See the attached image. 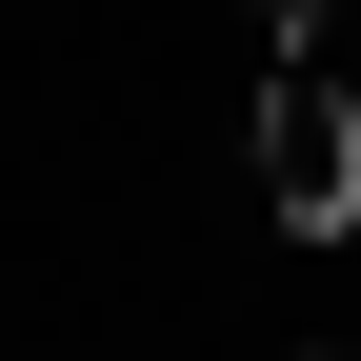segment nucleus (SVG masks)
Returning a JSON list of instances; mask_svg holds the SVG:
<instances>
[{
	"label": "nucleus",
	"mask_w": 361,
	"mask_h": 361,
	"mask_svg": "<svg viewBox=\"0 0 361 361\" xmlns=\"http://www.w3.org/2000/svg\"><path fill=\"white\" fill-rule=\"evenodd\" d=\"M261 221L281 241H341L361 221V80H281L261 101Z\"/></svg>",
	"instance_id": "nucleus-1"
},
{
	"label": "nucleus",
	"mask_w": 361,
	"mask_h": 361,
	"mask_svg": "<svg viewBox=\"0 0 361 361\" xmlns=\"http://www.w3.org/2000/svg\"><path fill=\"white\" fill-rule=\"evenodd\" d=\"M322 20H341V0H241V40H261V61H301Z\"/></svg>",
	"instance_id": "nucleus-2"
}]
</instances>
